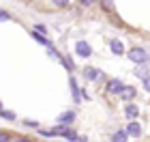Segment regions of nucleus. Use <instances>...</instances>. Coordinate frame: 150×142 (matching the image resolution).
Wrapping results in <instances>:
<instances>
[{"mask_svg": "<svg viewBox=\"0 0 150 142\" xmlns=\"http://www.w3.org/2000/svg\"><path fill=\"white\" fill-rule=\"evenodd\" d=\"M129 58L133 60V63H146L148 60V54H146V50H142V47H133L131 52H129Z\"/></svg>", "mask_w": 150, "mask_h": 142, "instance_id": "1", "label": "nucleus"}, {"mask_svg": "<svg viewBox=\"0 0 150 142\" xmlns=\"http://www.w3.org/2000/svg\"><path fill=\"white\" fill-rule=\"evenodd\" d=\"M75 52H77V56H81V58H88V56L92 54L90 45H88L86 41H77V45H75Z\"/></svg>", "mask_w": 150, "mask_h": 142, "instance_id": "2", "label": "nucleus"}, {"mask_svg": "<svg viewBox=\"0 0 150 142\" xmlns=\"http://www.w3.org/2000/svg\"><path fill=\"white\" fill-rule=\"evenodd\" d=\"M122 88H125V84H122L120 80H110V82H107V93L110 95H118Z\"/></svg>", "mask_w": 150, "mask_h": 142, "instance_id": "3", "label": "nucleus"}, {"mask_svg": "<svg viewBox=\"0 0 150 142\" xmlns=\"http://www.w3.org/2000/svg\"><path fill=\"white\" fill-rule=\"evenodd\" d=\"M118 97H120L122 101H131V99L135 97V88H133V86H125V88L118 93Z\"/></svg>", "mask_w": 150, "mask_h": 142, "instance_id": "4", "label": "nucleus"}, {"mask_svg": "<svg viewBox=\"0 0 150 142\" xmlns=\"http://www.w3.org/2000/svg\"><path fill=\"white\" fill-rule=\"evenodd\" d=\"M73 121H75V112H62L58 116V123L60 125H71Z\"/></svg>", "mask_w": 150, "mask_h": 142, "instance_id": "5", "label": "nucleus"}, {"mask_svg": "<svg viewBox=\"0 0 150 142\" xmlns=\"http://www.w3.org/2000/svg\"><path fill=\"white\" fill-rule=\"evenodd\" d=\"M127 131H129V136H133V138H137V136H142V127L135 123V121H131L129 123V127H127Z\"/></svg>", "mask_w": 150, "mask_h": 142, "instance_id": "6", "label": "nucleus"}, {"mask_svg": "<svg viewBox=\"0 0 150 142\" xmlns=\"http://www.w3.org/2000/svg\"><path fill=\"white\" fill-rule=\"evenodd\" d=\"M84 76H86L88 80H103V73L97 71V69H92V67H88V69L84 71Z\"/></svg>", "mask_w": 150, "mask_h": 142, "instance_id": "7", "label": "nucleus"}, {"mask_svg": "<svg viewBox=\"0 0 150 142\" xmlns=\"http://www.w3.org/2000/svg\"><path fill=\"white\" fill-rule=\"evenodd\" d=\"M125 114H127V118H129V121H135V118H137V114H139V110H137V108H135L133 103H129V106H127V110H125Z\"/></svg>", "mask_w": 150, "mask_h": 142, "instance_id": "8", "label": "nucleus"}, {"mask_svg": "<svg viewBox=\"0 0 150 142\" xmlns=\"http://www.w3.org/2000/svg\"><path fill=\"white\" fill-rule=\"evenodd\" d=\"M112 142H127L129 140V131H116L114 136H110Z\"/></svg>", "mask_w": 150, "mask_h": 142, "instance_id": "9", "label": "nucleus"}, {"mask_svg": "<svg viewBox=\"0 0 150 142\" xmlns=\"http://www.w3.org/2000/svg\"><path fill=\"white\" fill-rule=\"evenodd\" d=\"M110 47H112V52H114V54H118V56H120L122 52H125V47H122V43H120V41H116V39H114V41L110 43Z\"/></svg>", "mask_w": 150, "mask_h": 142, "instance_id": "10", "label": "nucleus"}, {"mask_svg": "<svg viewBox=\"0 0 150 142\" xmlns=\"http://www.w3.org/2000/svg\"><path fill=\"white\" fill-rule=\"evenodd\" d=\"M135 76L137 78H142V80H146L150 73H148V67H137V69H135Z\"/></svg>", "mask_w": 150, "mask_h": 142, "instance_id": "11", "label": "nucleus"}, {"mask_svg": "<svg viewBox=\"0 0 150 142\" xmlns=\"http://www.w3.org/2000/svg\"><path fill=\"white\" fill-rule=\"evenodd\" d=\"M0 116H2V118H6V121H15V114H13V112H9L6 108H2V110H0Z\"/></svg>", "mask_w": 150, "mask_h": 142, "instance_id": "12", "label": "nucleus"}, {"mask_svg": "<svg viewBox=\"0 0 150 142\" xmlns=\"http://www.w3.org/2000/svg\"><path fill=\"white\" fill-rule=\"evenodd\" d=\"M101 6H103L105 11L114 13V0H101Z\"/></svg>", "mask_w": 150, "mask_h": 142, "instance_id": "13", "label": "nucleus"}, {"mask_svg": "<svg viewBox=\"0 0 150 142\" xmlns=\"http://www.w3.org/2000/svg\"><path fill=\"white\" fill-rule=\"evenodd\" d=\"M71 91H73L75 101H79V91H77V84H75V80H71Z\"/></svg>", "mask_w": 150, "mask_h": 142, "instance_id": "14", "label": "nucleus"}, {"mask_svg": "<svg viewBox=\"0 0 150 142\" xmlns=\"http://www.w3.org/2000/svg\"><path fill=\"white\" fill-rule=\"evenodd\" d=\"M52 2L56 4V6H69V2H71V0H52Z\"/></svg>", "mask_w": 150, "mask_h": 142, "instance_id": "15", "label": "nucleus"}, {"mask_svg": "<svg viewBox=\"0 0 150 142\" xmlns=\"http://www.w3.org/2000/svg\"><path fill=\"white\" fill-rule=\"evenodd\" d=\"M64 67H67V69H69V71L73 69V63H71V60H69V58H64Z\"/></svg>", "mask_w": 150, "mask_h": 142, "instance_id": "16", "label": "nucleus"}, {"mask_svg": "<svg viewBox=\"0 0 150 142\" xmlns=\"http://www.w3.org/2000/svg\"><path fill=\"white\" fill-rule=\"evenodd\" d=\"M144 86H146V91H150V76L144 80Z\"/></svg>", "mask_w": 150, "mask_h": 142, "instance_id": "17", "label": "nucleus"}, {"mask_svg": "<svg viewBox=\"0 0 150 142\" xmlns=\"http://www.w3.org/2000/svg\"><path fill=\"white\" fill-rule=\"evenodd\" d=\"M79 2H81V4H86V6H88V4H92V2H94V0H79Z\"/></svg>", "mask_w": 150, "mask_h": 142, "instance_id": "18", "label": "nucleus"}]
</instances>
